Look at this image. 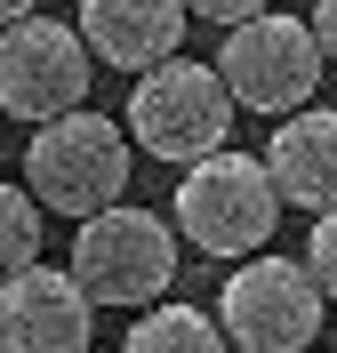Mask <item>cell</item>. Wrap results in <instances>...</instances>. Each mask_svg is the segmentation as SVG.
Here are the masks:
<instances>
[{
  "instance_id": "8fae6325",
  "label": "cell",
  "mask_w": 337,
  "mask_h": 353,
  "mask_svg": "<svg viewBox=\"0 0 337 353\" xmlns=\"http://www.w3.org/2000/svg\"><path fill=\"white\" fill-rule=\"evenodd\" d=\"M129 353H233V345H225L217 313H201V305H153V313H136Z\"/></svg>"
},
{
  "instance_id": "2e32d148",
  "label": "cell",
  "mask_w": 337,
  "mask_h": 353,
  "mask_svg": "<svg viewBox=\"0 0 337 353\" xmlns=\"http://www.w3.org/2000/svg\"><path fill=\"white\" fill-rule=\"evenodd\" d=\"M32 17V0H0V32H8V24H24Z\"/></svg>"
},
{
  "instance_id": "3957f363",
  "label": "cell",
  "mask_w": 337,
  "mask_h": 353,
  "mask_svg": "<svg viewBox=\"0 0 337 353\" xmlns=\"http://www.w3.org/2000/svg\"><path fill=\"white\" fill-rule=\"evenodd\" d=\"M72 281H81L89 305H121V313L145 305L153 313L169 297V281H177V225L136 209V201L89 217L72 233Z\"/></svg>"
},
{
  "instance_id": "7c38bea8",
  "label": "cell",
  "mask_w": 337,
  "mask_h": 353,
  "mask_svg": "<svg viewBox=\"0 0 337 353\" xmlns=\"http://www.w3.org/2000/svg\"><path fill=\"white\" fill-rule=\"evenodd\" d=\"M41 265V201L24 185H0V289Z\"/></svg>"
},
{
  "instance_id": "30bf717a",
  "label": "cell",
  "mask_w": 337,
  "mask_h": 353,
  "mask_svg": "<svg viewBox=\"0 0 337 353\" xmlns=\"http://www.w3.org/2000/svg\"><path fill=\"white\" fill-rule=\"evenodd\" d=\"M265 176H273V193H281V209L329 217L337 209V105L289 112L273 129V145H265Z\"/></svg>"
},
{
  "instance_id": "8992f818",
  "label": "cell",
  "mask_w": 337,
  "mask_h": 353,
  "mask_svg": "<svg viewBox=\"0 0 337 353\" xmlns=\"http://www.w3.org/2000/svg\"><path fill=\"white\" fill-rule=\"evenodd\" d=\"M321 281L305 273V257H249L241 273H225L217 330L233 353H314L321 337Z\"/></svg>"
},
{
  "instance_id": "4fadbf2b",
  "label": "cell",
  "mask_w": 337,
  "mask_h": 353,
  "mask_svg": "<svg viewBox=\"0 0 337 353\" xmlns=\"http://www.w3.org/2000/svg\"><path fill=\"white\" fill-rule=\"evenodd\" d=\"M305 273L321 281V297L337 305V209L329 217H314V241H305Z\"/></svg>"
},
{
  "instance_id": "9c48e42d",
  "label": "cell",
  "mask_w": 337,
  "mask_h": 353,
  "mask_svg": "<svg viewBox=\"0 0 337 353\" xmlns=\"http://www.w3.org/2000/svg\"><path fill=\"white\" fill-rule=\"evenodd\" d=\"M72 24H81V41H89L96 65H121V72L145 81V72L177 65L193 8H177V0H89Z\"/></svg>"
},
{
  "instance_id": "5bb4252c",
  "label": "cell",
  "mask_w": 337,
  "mask_h": 353,
  "mask_svg": "<svg viewBox=\"0 0 337 353\" xmlns=\"http://www.w3.org/2000/svg\"><path fill=\"white\" fill-rule=\"evenodd\" d=\"M193 17H201V24H225V32H241L249 17H265V8H257V0H201Z\"/></svg>"
},
{
  "instance_id": "277c9868",
  "label": "cell",
  "mask_w": 337,
  "mask_h": 353,
  "mask_svg": "<svg viewBox=\"0 0 337 353\" xmlns=\"http://www.w3.org/2000/svg\"><path fill=\"white\" fill-rule=\"evenodd\" d=\"M129 137H136L153 161H177V169L217 161L225 137H233V97H225L217 65L177 57V65L145 72V81L129 88Z\"/></svg>"
},
{
  "instance_id": "ba28073f",
  "label": "cell",
  "mask_w": 337,
  "mask_h": 353,
  "mask_svg": "<svg viewBox=\"0 0 337 353\" xmlns=\"http://www.w3.org/2000/svg\"><path fill=\"white\" fill-rule=\"evenodd\" d=\"M96 305L81 297L65 265H32L0 289V353H89Z\"/></svg>"
},
{
  "instance_id": "52a82bcc",
  "label": "cell",
  "mask_w": 337,
  "mask_h": 353,
  "mask_svg": "<svg viewBox=\"0 0 337 353\" xmlns=\"http://www.w3.org/2000/svg\"><path fill=\"white\" fill-rule=\"evenodd\" d=\"M217 81L233 97V112H273V121H289V112L314 105L321 88V48L305 32V17H249L241 32H225L217 48Z\"/></svg>"
},
{
  "instance_id": "7a4b0ae2",
  "label": "cell",
  "mask_w": 337,
  "mask_h": 353,
  "mask_svg": "<svg viewBox=\"0 0 337 353\" xmlns=\"http://www.w3.org/2000/svg\"><path fill=\"white\" fill-rule=\"evenodd\" d=\"M177 233L201 257H265L273 241V225H281V193H273V176L257 153H233L225 145L217 161H201V169H185L177 176Z\"/></svg>"
},
{
  "instance_id": "5b68a950",
  "label": "cell",
  "mask_w": 337,
  "mask_h": 353,
  "mask_svg": "<svg viewBox=\"0 0 337 353\" xmlns=\"http://www.w3.org/2000/svg\"><path fill=\"white\" fill-rule=\"evenodd\" d=\"M89 88H96V57L81 41V24L65 17H32L0 32V112L8 121H65V112H89Z\"/></svg>"
},
{
  "instance_id": "9a60e30c",
  "label": "cell",
  "mask_w": 337,
  "mask_h": 353,
  "mask_svg": "<svg viewBox=\"0 0 337 353\" xmlns=\"http://www.w3.org/2000/svg\"><path fill=\"white\" fill-rule=\"evenodd\" d=\"M305 32H314V48H321V57H337V0L305 8Z\"/></svg>"
},
{
  "instance_id": "e0dca14e",
  "label": "cell",
  "mask_w": 337,
  "mask_h": 353,
  "mask_svg": "<svg viewBox=\"0 0 337 353\" xmlns=\"http://www.w3.org/2000/svg\"><path fill=\"white\" fill-rule=\"evenodd\" d=\"M314 353H321V345H314Z\"/></svg>"
},
{
  "instance_id": "6da1fadb",
  "label": "cell",
  "mask_w": 337,
  "mask_h": 353,
  "mask_svg": "<svg viewBox=\"0 0 337 353\" xmlns=\"http://www.w3.org/2000/svg\"><path fill=\"white\" fill-rule=\"evenodd\" d=\"M24 193L41 209H65V217H105L129 201V121H105V112H65L32 129L24 145Z\"/></svg>"
}]
</instances>
